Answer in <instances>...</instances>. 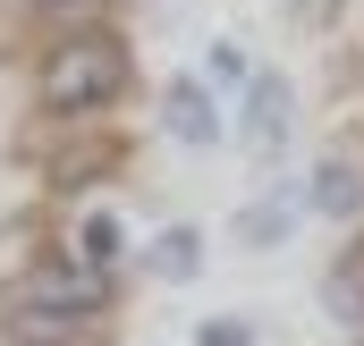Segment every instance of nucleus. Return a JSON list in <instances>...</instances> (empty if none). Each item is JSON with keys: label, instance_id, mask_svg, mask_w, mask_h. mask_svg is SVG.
<instances>
[{"label": "nucleus", "instance_id": "10", "mask_svg": "<svg viewBox=\"0 0 364 346\" xmlns=\"http://www.w3.org/2000/svg\"><path fill=\"white\" fill-rule=\"evenodd\" d=\"M195 262H203V237H195V228H161L153 254H144V270H153V279H186Z\"/></svg>", "mask_w": 364, "mask_h": 346}, {"label": "nucleus", "instance_id": "9", "mask_svg": "<svg viewBox=\"0 0 364 346\" xmlns=\"http://www.w3.org/2000/svg\"><path fill=\"white\" fill-rule=\"evenodd\" d=\"M288 220H296V194L246 203V211H237V245H255V254H263V245H279V237H288Z\"/></svg>", "mask_w": 364, "mask_h": 346}, {"label": "nucleus", "instance_id": "11", "mask_svg": "<svg viewBox=\"0 0 364 346\" xmlns=\"http://www.w3.org/2000/svg\"><path fill=\"white\" fill-rule=\"evenodd\" d=\"M34 17H51V26L68 34V26H93V17H102V0H34Z\"/></svg>", "mask_w": 364, "mask_h": 346}, {"label": "nucleus", "instance_id": "4", "mask_svg": "<svg viewBox=\"0 0 364 346\" xmlns=\"http://www.w3.org/2000/svg\"><path fill=\"white\" fill-rule=\"evenodd\" d=\"M9 338H17V346H77V338H85V321H77V313H51V304H26V296H17V304H9Z\"/></svg>", "mask_w": 364, "mask_h": 346}, {"label": "nucleus", "instance_id": "5", "mask_svg": "<svg viewBox=\"0 0 364 346\" xmlns=\"http://www.w3.org/2000/svg\"><path fill=\"white\" fill-rule=\"evenodd\" d=\"M314 211H331V220H356L364 211V177H356L348 152H331V161L314 169Z\"/></svg>", "mask_w": 364, "mask_h": 346}, {"label": "nucleus", "instance_id": "1", "mask_svg": "<svg viewBox=\"0 0 364 346\" xmlns=\"http://www.w3.org/2000/svg\"><path fill=\"white\" fill-rule=\"evenodd\" d=\"M43 110H60V118H85V110H110L119 93H127V43L119 34H102V26H68L51 51H43Z\"/></svg>", "mask_w": 364, "mask_h": 346}, {"label": "nucleus", "instance_id": "7", "mask_svg": "<svg viewBox=\"0 0 364 346\" xmlns=\"http://www.w3.org/2000/svg\"><path fill=\"white\" fill-rule=\"evenodd\" d=\"M246 135H255V144H279V135H288V85H279V77H255V85H246Z\"/></svg>", "mask_w": 364, "mask_h": 346}, {"label": "nucleus", "instance_id": "6", "mask_svg": "<svg viewBox=\"0 0 364 346\" xmlns=\"http://www.w3.org/2000/svg\"><path fill=\"white\" fill-rule=\"evenodd\" d=\"M119 254H127L119 220H110V211H85V220H77V262H85L93 279H110V270H119Z\"/></svg>", "mask_w": 364, "mask_h": 346}, {"label": "nucleus", "instance_id": "12", "mask_svg": "<svg viewBox=\"0 0 364 346\" xmlns=\"http://www.w3.org/2000/svg\"><path fill=\"white\" fill-rule=\"evenodd\" d=\"M195 346H255V330H246V321H203Z\"/></svg>", "mask_w": 364, "mask_h": 346}, {"label": "nucleus", "instance_id": "3", "mask_svg": "<svg viewBox=\"0 0 364 346\" xmlns=\"http://www.w3.org/2000/svg\"><path fill=\"white\" fill-rule=\"evenodd\" d=\"M161 127L178 135L186 152H203V144L220 135V110H212V93H203V77H170V93H161Z\"/></svg>", "mask_w": 364, "mask_h": 346}, {"label": "nucleus", "instance_id": "2", "mask_svg": "<svg viewBox=\"0 0 364 346\" xmlns=\"http://www.w3.org/2000/svg\"><path fill=\"white\" fill-rule=\"evenodd\" d=\"M17 296H26V304H51V313L93 321V313H102V296H110V279H93L85 262L51 254V262H34V270H26V287H17Z\"/></svg>", "mask_w": 364, "mask_h": 346}, {"label": "nucleus", "instance_id": "8", "mask_svg": "<svg viewBox=\"0 0 364 346\" xmlns=\"http://www.w3.org/2000/svg\"><path fill=\"white\" fill-rule=\"evenodd\" d=\"M322 304H331V321H339V330H364V245H356L348 262H339V270H331Z\"/></svg>", "mask_w": 364, "mask_h": 346}]
</instances>
